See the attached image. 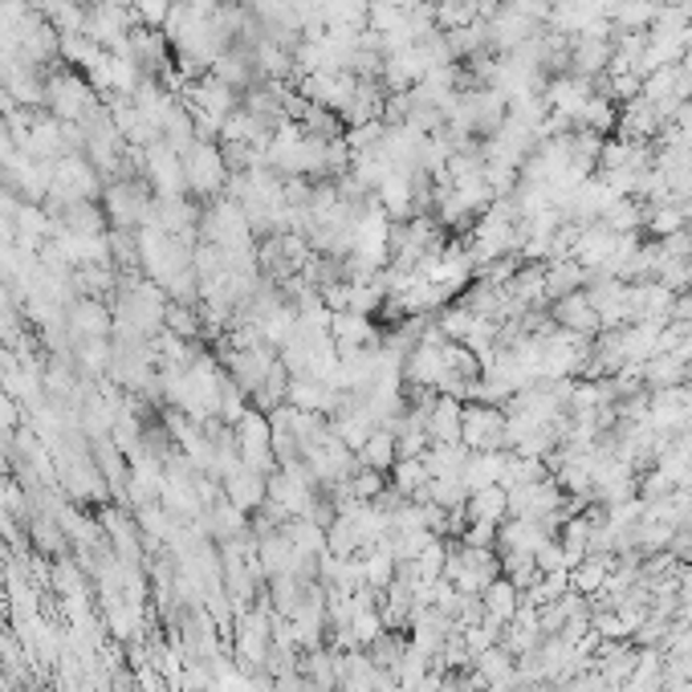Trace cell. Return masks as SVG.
I'll use <instances>...</instances> for the list:
<instances>
[{
  "instance_id": "7402d4cb",
  "label": "cell",
  "mask_w": 692,
  "mask_h": 692,
  "mask_svg": "<svg viewBox=\"0 0 692 692\" xmlns=\"http://www.w3.org/2000/svg\"><path fill=\"white\" fill-rule=\"evenodd\" d=\"M501 469H506V452H469V464H464L469 493L485 489V485H501Z\"/></svg>"
},
{
  "instance_id": "30bf717a",
  "label": "cell",
  "mask_w": 692,
  "mask_h": 692,
  "mask_svg": "<svg viewBox=\"0 0 692 692\" xmlns=\"http://www.w3.org/2000/svg\"><path fill=\"white\" fill-rule=\"evenodd\" d=\"M220 489H224V501L241 509V513H257L265 506V497H269V473L262 469H248L245 461H236L232 469L220 473Z\"/></svg>"
},
{
  "instance_id": "6da1fadb",
  "label": "cell",
  "mask_w": 692,
  "mask_h": 692,
  "mask_svg": "<svg viewBox=\"0 0 692 692\" xmlns=\"http://www.w3.org/2000/svg\"><path fill=\"white\" fill-rule=\"evenodd\" d=\"M102 107V94L94 90V82L82 70H70V65H53L46 74V102L41 110L53 114L58 123H86L94 110Z\"/></svg>"
},
{
  "instance_id": "e0dca14e",
  "label": "cell",
  "mask_w": 692,
  "mask_h": 692,
  "mask_svg": "<svg viewBox=\"0 0 692 692\" xmlns=\"http://www.w3.org/2000/svg\"><path fill=\"white\" fill-rule=\"evenodd\" d=\"M464 513L469 522H489L501 525L509 518V493L501 485H485V489H473L469 501H464Z\"/></svg>"
},
{
  "instance_id": "277c9868",
  "label": "cell",
  "mask_w": 692,
  "mask_h": 692,
  "mask_svg": "<svg viewBox=\"0 0 692 692\" xmlns=\"http://www.w3.org/2000/svg\"><path fill=\"white\" fill-rule=\"evenodd\" d=\"M98 204L107 213L110 229L123 232H138L155 216V192L147 187V180H107Z\"/></svg>"
},
{
  "instance_id": "7a4b0ae2",
  "label": "cell",
  "mask_w": 692,
  "mask_h": 692,
  "mask_svg": "<svg viewBox=\"0 0 692 692\" xmlns=\"http://www.w3.org/2000/svg\"><path fill=\"white\" fill-rule=\"evenodd\" d=\"M184 180H187V196L192 201H216L229 192V159H224V147L220 138H196L192 147L184 151Z\"/></svg>"
},
{
  "instance_id": "5bb4252c",
  "label": "cell",
  "mask_w": 692,
  "mask_h": 692,
  "mask_svg": "<svg viewBox=\"0 0 692 692\" xmlns=\"http://www.w3.org/2000/svg\"><path fill=\"white\" fill-rule=\"evenodd\" d=\"M461 412H464V400L436 391V400H432L428 412H424V432H428L432 445H461Z\"/></svg>"
},
{
  "instance_id": "ba28073f",
  "label": "cell",
  "mask_w": 692,
  "mask_h": 692,
  "mask_svg": "<svg viewBox=\"0 0 692 692\" xmlns=\"http://www.w3.org/2000/svg\"><path fill=\"white\" fill-rule=\"evenodd\" d=\"M269 647H274V619L265 607H253V611H241L236 619V664L245 672H257L269 660Z\"/></svg>"
},
{
  "instance_id": "603a6c76",
  "label": "cell",
  "mask_w": 692,
  "mask_h": 692,
  "mask_svg": "<svg viewBox=\"0 0 692 692\" xmlns=\"http://www.w3.org/2000/svg\"><path fill=\"white\" fill-rule=\"evenodd\" d=\"M424 485H428V464H424V457L391 464V489L400 493V497H412L415 501V497L424 493Z\"/></svg>"
},
{
  "instance_id": "44dd1931",
  "label": "cell",
  "mask_w": 692,
  "mask_h": 692,
  "mask_svg": "<svg viewBox=\"0 0 692 692\" xmlns=\"http://www.w3.org/2000/svg\"><path fill=\"white\" fill-rule=\"evenodd\" d=\"M396 461H400V452H396V432L391 428H375L367 436V445L359 448V464L375 469V473H391Z\"/></svg>"
},
{
  "instance_id": "d4e9b609",
  "label": "cell",
  "mask_w": 692,
  "mask_h": 692,
  "mask_svg": "<svg viewBox=\"0 0 692 692\" xmlns=\"http://www.w3.org/2000/svg\"><path fill=\"white\" fill-rule=\"evenodd\" d=\"M684 371H689V384H692V359H689V363H684Z\"/></svg>"
},
{
  "instance_id": "3957f363",
  "label": "cell",
  "mask_w": 692,
  "mask_h": 692,
  "mask_svg": "<svg viewBox=\"0 0 692 692\" xmlns=\"http://www.w3.org/2000/svg\"><path fill=\"white\" fill-rule=\"evenodd\" d=\"M102 171L94 168L90 159L82 151L65 155L58 163H49V196H46V208H65V204H82V201H98L102 196Z\"/></svg>"
},
{
  "instance_id": "d6986e66",
  "label": "cell",
  "mask_w": 692,
  "mask_h": 692,
  "mask_svg": "<svg viewBox=\"0 0 692 692\" xmlns=\"http://www.w3.org/2000/svg\"><path fill=\"white\" fill-rule=\"evenodd\" d=\"M574 126H583V131H591V135H599V138H611L616 135V126H619V102H611L607 94H591L586 98V107L583 114H579V123Z\"/></svg>"
},
{
  "instance_id": "8fae6325",
  "label": "cell",
  "mask_w": 692,
  "mask_h": 692,
  "mask_svg": "<svg viewBox=\"0 0 692 692\" xmlns=\"http://www.w3.org/2000/svg\"><path fill=\"white\" fill-rule=\"evenodd\" d=\"M65 330L74 335L77 342H90V339H110L114 335V314L102 298H86L77 293L70 309H65Z\"/></svg>"
},
{
  "instance_id": "52a82bcc",
  "label": "cell",
  "mask_w": 692,
  "mask_h": 692,
  "mask_svg": "<svg viewBox=\"0 0 692 692\" xmlns=\"http://www.w3.org/2000/svg\"><path fill=\"white\" fill-rule=\"evenodd\" d=\"M143 180L155 196H187L184 155L163 138H155L151 147H143Z\"/></svg>"
},
{
  "instance_id": "8992f818",
  "label": "cell",
  "mask_w": 692,
  "mask_h": 692,
  "mask_svg": "<svg viewBox=\"0 0 692 692\" xmlns=\"http://www.w3.org/2000/svg\"><path fill=\"white\" fill-rule=\"evenodd\" d=\"M232 440H236V457L248 464V469H262L269 473L274 469V424H269V412L262 408H248L236 424H232Z\"/></svg>"
},
{
  "instance_id": "4fadbf2b",
  "label": "cell",
  "mask_w": 692,
  "mask_h": 692,
  "mask_svg": "<svg viewBox=\"0 0 692 692\" xmlns=\"http://www.w3.org/2000/svg\"><path fill=\"white\" fill-rule=\"evenodd\" d=\"M201 213L204 204L192 196H155L151 224H159L171 236H196L201 241Z\"/></svg>"
},
{
  "instance_id": "9a60e30c",
  "label": "cell",
  "mask_w": 692,
  "mask_h": 692,
  "mask_svg": "<svg viewBox=\"0 0 692 692\" xmlns=\"http://www.w3.org/2000/svg\"><path fill=\"white\" fill-rule=\"evenodd\" d=\"M469 668H473L469 677H473L477 689H489V684H518V660H513L501 644H493L485 647L481 656H473Z\"/></svg>"
},
{
  "instance_id": "5b68a950",
  "label": "cell",
  "mask_w": 692,
  "mask_h": 692,
  "mask_svg": "<svg viewBox=\"0 0 692 692\" xmlns=\"http://www.w3.org/2000/svg\"><path fill=\"white\" fill-rule=\"evenodd\" d=\"M461 445L469 452H506V408L485 400H464Z\"/></svg>"
},
{
  "instance_id": "9c48e42d",
  "label": "cell",
  "mask_w": 692,
  "mask_h": 692,
  "mask_svg": "<svg viewBox=\"0 0 692 692\" xmlns=\"http://www.w3.org/2000/svg\"><path fill=\"white\" fill-rule=\"evenodd\" d=\"M131 29H135V16H131V9L119 4V0H102V4H90V9H86V33H90L107 53L126 49Z\"/></svg>"
},
{
  "instance_id": "ac0fdd59",
  "label": "cell",
  "mask_w": 692,
  "mask_h": 692,
  "mask_svg": "<svg viewBox=\"0 0 692 692\" xmlns=\"http://www.w3.org/2000/svg\"><path fill=\"white\" fill-rule=\"evenodd\" d=\"M689 384V371L684 359L677 351H660L644 363V387L647 391H660V387H684Z\"/></svg>"
},
{
  "instance_id": "cb8c5ba5",
  "label": "cell",
  "mask_w": 692,
  "mask_h": 692,
  "mask_svg": "<svg viewBox=\"0 0 692 692\" xmlns=\"http://www.w3.org/2000/svg\"><path fill=\"white\" fill-rule=\"evenodd\" d=\"M171 4H175V0H126L135 25H147V29H163V25H168Z\"/></svg>"
},
{
  "instance_id": "7c38bea8",
  "label": "cell",
  "mask_w": 692,
  "mask_h": 692,
  "mask_svg": "<svg viewBox=\"0 0 692 692\" xmlns=\"http://www.w3.org/2000/svg\"><path fill=\"white\" fill-rule=\"evenodd\" d=\"M546 314L554 318V326H558V330L583 335V339H599V335H603V323H599V314H595V306H591L586 290H574V293H567V298L550 302V306H546Z\"/></svg>"
},
{
  "instance_id": "2e32d148",
  "label": "cell",
  "mask_w": 692,
  "mask_h": 692,
  "mask_svg": "<svg viewBox=\"0 0 692 692\" xmlns=\"http://www.w3.org/2000/svg\"><path fill=\"white\" fill-rule=\"evenodd\" d=\"M481 603H485V619L497 623V628H506L509 619L518 616V607H522V591L509 583V579H493L481 591Z\"/></svg>"
},
{
  "instance_id": "ffe728a7",
  "label": "cell",
  "mask_w": 692,
  "mask_h": 692,
  "mask_svg": "<svg viewBox=\"0 0 692 692\" xmlns=\"http://www.w3.org/2000/svg\"><path fill=\"white\" fill-rule=\"evenodd\" d=\"M607 574H611V554H586L579 567H570V591H579V595H599L603 583H607Z\"/></svg>"
}]
</instances>
